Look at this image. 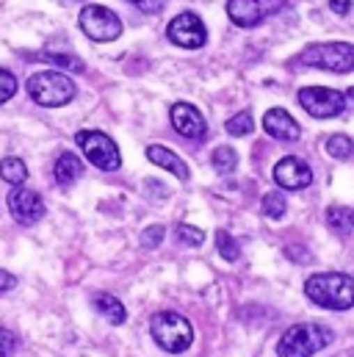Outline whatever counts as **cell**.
I'll return each mask as SVG.
<instances>
[{
	"instance_id": "cell-1",
	"label": "cell",
	"mask_w": 354,
	"mask_h": 357,
	"mask_svg": "<svg viewBox=\"0 0 354 357\" xmlns=\"http://www.w3.org/2000/svg\"><path fill=\"white\" fill-rule=\"evenodd\" d=\"M305 294L313 305L327 310H352L354 307V280L341 271H321L307 277Z\"/></svg>"
},
{
	"instance_id": "cell-2",
	"label": "cell",
	"mask_w": 354,
	"mask_h": 357,
	"mask_svg": "<svg viewBox=\"0 0 354 357\" xmlns=\"http://www.w3.org/2000/svg\"><path fill=\"white\" fill-rule=\"evenodd\" d=\"M335 341V335L321 324H293L282 333L277 341L279 357H313L316 352L327 349Z\"/></svg>"
},
{
	"instance_id": "cell-3",
	"label": "cell",
	"mask_w": 354,
	"mask_h": 357,
	"mask_svg": "<svg viewBox=\"0 0 354 357\" xmlns=\"http://www.w3.org/2000/svg\"><path fill=\"white\" fill-rule=\"evenodd\" d=\"M150 333H153V341L164 352H169V355H180V352H185L194 344V327H191V321L183 313H175V310L155 313L150 319Z\"/></svg>"
},
{
	"instance_id": "cell-4",
	"label": "cell",
	"mask_w": 354,
	"mask_h": 357,
	"mask_svg": "<svg viewBox=\"0 0 354 357\" xmlns=\"http://www.w3.org/2000/svg\"><path fill=\"white\" fill-rule=\"evenodd\" d=\"M299 64L327 70L335 75L352 73L354 70V45L349 42H324V45H310L299 53Z\"/></svg>"
},
{
	"instance_id": "cell-5",
	"label": "cell",
	"mask_w": 354,
	"mask_h": 357,
	"mask_svg": "<svg viewBox=\"0 0 354 357\" xmlns=\"http://www.w3.org/2000/svg\"><path fill=\"white\" fill-rule=\"evenodd\" d=\"M25 89L33 102H39L45 108H61V105L72 102V97L78 94L75 84L64 73H33L28 78Z\"/></svg>"
},
{
	"instance_id": "cell-6",
	"label": "cell",
	"mask_w": 354,
	"mask_h": 357,
	"mask_svg": "<svg viewBox=\"0 0 354 357\" xmlns=\"http://www.w3.org/2000/svg\"><path fill=\"white\" fill-rule=\"evenodd\" d=\"M75 142L91 167H97L102 172H116L122 167V155H119L116 142L111 136H105L102 130H78Z\"/></svg>"
},
{
	"instance_id": "cell-7",
	"label": "cell",
	"mask_w": 354,
	"mask_h": 357,
	"mask_svg": "<svg viewBox=\"0 0 354 357\" xmlns=\"http://www.w3.org/2000/svg\"><path fill=\"white\" fill-rule=\"evenodd\" d=\"M346 94L338 89H327V86H307L299 89V105L316 116V119H332L338 114L346 111Z\"/></svg>"
},
{
	"instance_id": "cell-8",
	"label": "cell",
	"mask_w": 354,
	"mask_h": 357,
	"mask_svg": "<svg viewBox=\"0 0 354 357\" xmlns=\"http://www.w3.org/2000/svg\"><path fill=\"white\" fill-rule=\"evenodd\" d=\"M288 0H227V17L238 28H255L263 20L282 11Z\"/></svg>"
},
{
	"instance_id": "cell-9",
	"label": "cell",
	"mask_w": 354,
	"mask_h": 357,
	"mask_svg": "<svg viewBox=\"0 0 354 357\" xmlns=\"http://www.w3.org/2000/svg\"><path fill=\"white\" fill-rule=\"evenodd\" d=\"M81 28L94 42H114L122 33V20L105 6H86L81 11Z\"/></svg>"
},
{
	"instance_id": "cell-10",
	"label": "cell",
	"mask_w": 354,
	"mask_h": 357,
	"mask_svg": "<svg viewBox=\"0 0 354 357\" xmlns=\"http://www.w3.org/2000/svg\"><path fill=\"white\" fill-rule=\"evenodd\" d=\"M167 36H169L172 45L185 47V50H199L208 42V31H205L202 20L194 11L177 14L175 20L169 22V28H167Z\"/></svg>"
},
{
	"instance_id": "cell-11",
	"label": "cell",
	"mask_w": 354,
	"mask_h": 357,
	"mask_svg": "<svg viewBox=\"0 0 354 357\" xmlns=\"http://www.w3.org/2000/svg\"><path fill=\"white\" fill-rule=\"evenodd\" d=\"M8 213H11L20 225L31 227V225H36V222L45 216V199H42L33 188L14 185L11 194H8Z\"/></svg>"
},
{
	"instance_id": "cell-12",
	"label": "cell",
	"mask_w": 354,
	"mask_h": 357,
	"mask_svg": "<svg viewBox=\"0 0 354 357\" xmlns=\"http://www.w3.org/2000/svg\"><path fill=\"white\" fill-rule=\"evenodd\" d=\"M271 178H274V183L279 188H285V191H302V188H307L313 183V169L302 158L288 155V158H282V161L274 164Z\"/></svg>"
},
{
	"instance_id": "cell-13",
	"label": "cell",
	"mask_w": 354,
	"mask_h": 357,
	"mask_svg": "<svg viewBox=\"0 0 354 357\" xmlns=\"http://www.w3.org/2000/svg\"><path fill=\"white\" fill-rule=\"evenodd\" d=\"M169 116H172V128H175L180 136H185V139H205L208 122H205V116H202V111L197 105H191V102H175L172 111H169Z\"/></svg>"
},
{
	"instance_id": "cell-14",
	"label": "cell",
	"mask_w": 354,
	"mask_h": 357,
	"mask_svg": "<svg viewBox=\"0 0 354 357\" xmlns=\"http://www.w3.org/2000/svg\"><path fill=\"white\" fill-rule=\"evenodd\" d=\"M263 130L277 142H299L302 128L285 108H271L263 116Z\"/></svg>"
},
{
	"instance_id": "cell-15",
	"label": "cell",
	"mask_w": 354,
	"mask_h": 357,
	"mask_svg": "<svg viewBox=\"0 0 354 357\" xmlns=\"http://www.w3.org/2000/svg\"><path fill=\"white\" fill-rule=\"evenodd\" d=\"M147 158L155 164V167H161V169H167V172H172L177 180H185L191 178V172H188V167H185V161L177 155V153H172L169 147H164V144H150L147 147Z\"/></svg>"
},
{
	"instance_id": "cell-16",
	"label": "cell",
	"mask_w": 354,
	"mask_h": 357,
	"mask_svg": "<svg viewBox=\"0 0 354 357\" xmlns=\"http://www.w3.org/2000/svg\"><path fill=\"white\" fill-rule=\"evenodd\" d=\"M91 305H94V310H97L108 324H114V327H119V324L128 321V310H125V305H122L114 294L100 291V294L91 296Z\"/></svg>"
},
{
	"instance_id": "cell-17",
	"label": "cell",
	"mask_w": 354,
	"mask_h": 357,
	"mask_svg": "<svg viewBox=\"0 0 354 357\" xmlns=\"http://www.w3.org/2000/svg\"><path fill=\"white\" fill-rule=\"evenodd\" d=\"M53 175H56L59 185H72L75 180L84 178V161L75 153H61L53 167Z\"/></svg>"
},
{
	"instance_id": "cell-18",
	"label": "cell",
	"mask_w": 354,
	"mask_h": 357,
	"mask_svg": "<svg viewBox=\"0 0 354 357\" xmlns=\"http://www.w3.org/2000/svg\"><path fill=\"white\" fill-rule=\"evenodd\" d=\"M327 227L335 236H352L354 233V211L346 205H332L327 208Z\"/></svg>"
},
{
	"instance_id": "cell-19",
	"label": "cell",
	"mask_w": 354,
	"mask_h": 357,
	"mask_svg": "<svg viewBox=\"0 0 354 357\" xmlns=\"http://www.w3.org/2000/svg\"><path fill=\"white\" fill-rule=\"evenodd\" d=\"M31 59H33V61L53 64V67H59V70H64V73H86V64H84L78 56H72V53H33Z\"/></svg>"
},
{
	"instance_id": "cell-20",
	"label": "cell",
	"mask_w": 354,
	"mask_h": 357,
	"mask_svg": "<svg viewBox=\"0 0 354 357\" xmlns=\"http://www.w3.org/2000/svg\"><path fill=\"white\" fill-rule=\"evenodd\" d=\"M0 178L6 180V183H11V185H22V183L28 180V167H25V161H22V158H14V155L3 158V161H0Z\"/></svg>"
},
{
	"instance_id": "cell-21",
	"label": "cell",
	"mask_w": 354,
	"mask_h": 357,
	"mask_svg": "<svg viewBox=\"0 0 354 357\" xmlns=\"http://www.w3.org/2000/svg\"><path fill=\"white\" fill-rule=\"evenodd\" d=\"M210 164H213V169L219 175H230L238 167V153L233 147H216L213 155H210Z\"/></svg>"
},
{
	"instance_id": "cell-22",
	"label": "cell",
	"mask_w": 354,
	"mask_h": 357,
	"mask_svg": "<svg viewBox=\"0 0 354 357\" xmlns=\"http://www.w3.org/2000/svg\"><path fill=\"white\" fill-rule=\"evenodd\" d=\"M327 153L332 155V158H338V161H346V158H352L354 153V142L349 136H344V133H335V136H330L327 139Z\"/></svg>"
},
{
	"instance_id": "cell-23",
	"label": "cell",
	"mask_w": 354,
	"mask_h": 357,
	"mask_svg": "<svg viewBox=\"0 0 354 357\" xmlns=\"http://www.w3.org/2000/svg\"><path fill=\"white\" fill-rule=\"evenodd\" d=\"M216 250H219V255H222L224 261H230V264H236V261L241 258V247H238V241H236L227 230H219V233H216Z\"/></svg>"
},
{
	"instance_id": "cell-24",
	"label": "cell",
	"mask_w": 354,
	"mask_h": 357,
	"mask_svg": "<svg viewBox=\"0 0 354 357\" xmlns=\"http://www.w3.org/2000/svg\"><path fill=\"white\" fill-rule=\"evenodd\" d=\"M224 128H227V133H230V136H249V133L255 130V119H252V114H249V111H241V114L230 116Z\"/></svg>"
},
{
	"instance_id": "cell-25",
	"label": "cell",
	"mask_w": 354,
	"mask_h": 357,
	"mask_svg": "<svg viewBox=\"0 0 354 357\" xmlns=\"http://www.w3.org/2000/svg\"><path fill=\"white\" fill-rule=\"evenodd\" d=\"M261 208H263V213L268 219H282L285 211H288V202H285V197L279 191H268L263 197V202H261Z\"/></svg>"
},
{
	"instance_id": "cell-26",
	"label": "cell",
	"mask_w": 354,
	"mask_h": 357,
	"mask_svg": "<svg viewBox=\"0 0 354 357\" xmlns=\"http://www.w3.org/2000/svg\"><path fill=\"white\" fill-rule=\"evenodd\" d=\"M175 238L183 244V247H202L205 233H202L199 227H194V225L183 222V225H177V227H175Z\"/></svg>"
},
{
	"instance_id": "cell-27",
	"label": "cell",
	"mask_w": 354,
	"mask_h": 357,
	"mask_svg": "<svg viewBox=\"0 0 354 357\" xmlns=\"http://www.w3.org/2000/svg\"><path fill=\"white\" fill-rule=\"evenodd\" d=\"M164 236H167L164 225H150V227H144V233H141V247H144V250H155V247L164 241Z\"/></svg>"
},
{
	"instance_id": "cell-28",
	"label": "cell",
	"mask_w": 354,
	"mask_h": 357,
	"mask_svg": "<svg viewBox=\"0 0 354 357\" xmlns=\"http://www.w3.org/2000/svg\"><path fill=\"white\" fill-rule=\"evenodd\" d=\"M17 94V78L8 70H0V105Z\"/></svg>"
},
{
	"instance_id": "cell-29",
	"label": "cell",
	"mask_w": 354,
	"mask_h": 357,
	"mask_svg": "<svg viewBox=\"0 0 354 357\" xmlns=\"http://www.w3.org/2000/svg\"><path fill=\"white\" fill-rule=\"evenodd\" d=\"M17 335L11 333V330H6V327H0V357H11L14 355V349H17Z\"/></svg>"
},
{
	"instance_id": "cell-30",
	"label": "cell",
	"mask_w": 354,
	"mask_h": 357,
	"mask_svg": "<svg viewBox=\"0 0 354 357\" xmlns=\"http://www.w3.org/2000/svg\"><path fill=\"white\" fill-rule=\"evenodd\" d=\"M128 3H133L139 11H144V14H158L164 6H167V0H128Z\"/></svg>"
},
{
	"instance_id": "cell-31",
	"label": "cell",
	"mask_w": 354,
	"mask_h": 357,
	"mask_svg": "<svg viewBox=\"0 0 354 357\" xmlns=\"http://www.w3.org/2000/svg\"><path fill=\"white\" fill-rule=\"evenodd\" d=\"M11 288H17V277H14L11 271L0 268V294H3V291H11Z\"/></svg>"
},
{
	"instance_id": "cell-32",
	"label": "cell",
	"mask_w": 354,
	"mask_h": 357,
	"mask_svg": "<svg viewBox=\"0 0 354 357\" xmlns=\"http://www.w3.org/2000/svg\"><path fill=\"white\" fill-rule=\"evenodd\" d=\"M330 8L335 14H349L352 11V0H330Z\"/></svg>"
}]
</instances>
